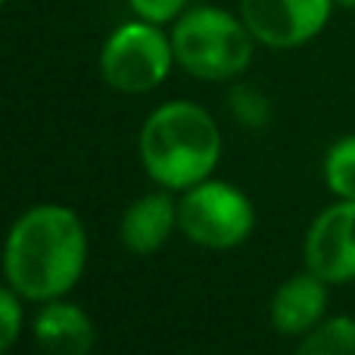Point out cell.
<instances>
[{
    "label": "cell",
    "mask_w": 355,
    "mask_h": 355,
    "mask_svg": "<svg viewBox=\"0 0 355 355\" xmlns=\"http://www.w3.org/2000/svg\"><path fill=\"white\" fill-rule=\"evenodd\" d=\"M306 271L324 284L355 281V200H337L315 215L302 243Z\"/></svg>",
    "instance_id": "52a82bcc"
},
{
    "label": "cell",
    "mask_w": 355,
    "mask_h": 355,
    "mask_svg": "<svg viewBox=\"0 0 355 355\" xmlns=\"http://www.w3.org/2000/svg\"><path fill=\"white\" fill-rule=\"evenodd\" d=\"M175 62L172 37L153 22H125L100 50V75L119 94H147L168 78Z\"/></svg>",
    "instance_id": "277c9868"
},
{
    "label": "cell",
    "mask_w": 355,
    "mask_h": 355,
    "mask_svg": "<svg viewBox=\"0 0 355 355\" xmlns=\"http://www.w3.org/2000/svg\"><path fill=\"white\" fill-rule=\"evenodd\" d=\"M22 331V302L10 284H0V355H6L10 346H16Z\"/></svg>",
    "instance_id": "5bb4252c"
},
{
    "label": "cell",
    "mask_w": 355,
    "mask_h": 355,
    "mask_svg": "<svg viewBox=\"0 0 355 355\" xmlns=\"http://www.w3.org/2000/svg\"><path fill=\"white\" fill-rule=\"evenodd\" d=\"M327 287L331 284L315 277L312 271L287 277L271 296V327L284 337H306L327 318Z\"/></svg>",
    "instance_id": "ba28073f"
},
{
    "label": "cell",
    "mask_w": 355,
    "mask_h": 355,
    "mask_svg": "<svg viewBox=\"0 0 355 355\" xmlns=\"http://www.w3.org/2000/svg\"><path fill=\"white\" fill-rule=\"evenodd\" d=\"M337 0H240V19L259 44L293 50L315 41Z\"/></svg>",
    "instance_id": "8992f818"
},
{
    "label": "cell",
    "mask_w": 355,
    "mask_h": 355,
    "mask_svg": "<svg viewBox=\"0 0 355 355\" xmlns=\"http://www.w3.org/2000/svg\"><path fill=\"white\" fill-rule=\"evenodd\" d=\"M178 227V202L168 196V190H156V193H144L135 200L122 215V243L137 256H150V252L162 250L166 240L172 237Z\"/></svg>",
    "instance_id": "30bf717a"
},
{
    "label": "cell",
    "mask_w": 355,
    "mask_h": 355,
    "mask_svg": "<svg viewBox=\"0 0 355 355\" xmlns=\"http://www.w3.org/2000/svg\"><path fill=\"white\" fill-rule=\"evenodd\" d=\"M324 184L337 200H355V135H343L324 153Z\"/></svg>",
    "instance_id": "7c38bea8"
},
{
    "label": "cell",
    "mask_w": 355,
    "mask_h": 355,
    "mask_svg": "<svg viewBox=\"0 0 355 355\" xmlns=\"http://www.w3.org/2000/svg\"><path fill=\"white\" fill-rule=\"evenodd\" d=\"M128 6L144 22L166 25V22H175V19L187 10V0H128Z\"/></svg>",
    "instance_id": "9a60e30c"
},
{
    "label": "cell",
    "mask_w": 355,
    "mask_h": 355,
    "mask_svg": "<svg viewBox=\"0 0 355 355\" xmlns=\"http://www.w3.org/2000/svg\"><path fill=\"white\" fill-rule=\"evenodd\" d=\"M3 3H6V0H0V6H3Z\"/></svg>",
    "instance_id": "e0dca14e"
},
{
    "label": "cell",
    "mask_w": 355,
    "mask_h": 355,
    "mask_svg": "<svg viewBox=\"0 0 355 355\" xmlns=\"http://www.w3.org/2000/svg\"><path fill=\"white\" fill-rule=\"evenodd\" d=\"M340 6H346V10H355V0H337Z\"/></svg>",
    "instance_id": "2e32d148"
},
{
    "label": "cell",
    "mask_w": 355,
    "mask_h": 355,
    "mask_svg": "<svg viewBox=\"0 0 355 355\" xmlns=\"http://www.w3.org/2000/svg\"><path fill=\"white\" fill-rule=\"evenodd\" d=\"M231 103V112L243 128H252V131H262L265 125L271 122V103L262 91H256L252 85H237L227 97Z\"/></svg>",
    "instance_id": "4fadbf2b"
},
{
    "label": "cell",
    "mask_w": 355,
    "mask_h": 355,
    "mask_svg": "<svg viewBox=\"0 0 355 355\" xmlns=\"http://www.w3.org/2000/svg\"><path fill=\"white\" fill-rule=\"evenodd\" d=\"M178 227L206 250H234L256 227L250 196L227 181H200L178 202Z\"/></svg>",
    "instance_id": "5b68a950"
},
{
    "label": "cell",
    "mask_w": 355,
    "mask_h": 355,
    "mask_svg": "<svg viewBox=\"0 0 355 355\" xmlns=\"http://www.w3.org/2000/svg\"><path fill=\"white\" fill-rule=\"evenodd\" d=\"M252 44L256 37L243 19L215 6H193L181 12L172 28L175 62L202 81H227L246 72Z\"/></svg>",
    "instance_id": "3957f363"
},
{
    "label": "cell",
    "mask_w": 355,
    "mask_h": 355,
    "mask_svg": "<svg viewBox=\"0 0 355 355\" xmlns=\"http://www.w3.org/2000/svg\"><path fill=\"white\" fill-rule=\"evenodd\" d=\"M144 172L166 190H187L215 172L221 135L212 112L190 100H172L147 116L137 141Z\"/></svg>",
    "instance_id": "7a4b0ae2"
},
{
    "label": "cell",
    "mask_w": 355,
    "mask_h": 355,
    "mask_svg": "<svg viewBox=\"0 0 355 355\" xmlns=\"http://www.w3.org/2000/svg\"><path fill=\"white\" fill-rule=\"evenodd\" d=\"M35 340L44 355H87L94 349V321L75 302L50 300L35 315Z\"/></svg>",
    "instance_id": "9c48e42d"
},
{
    "label": "cell",
    "mask_w": 355,
    "mask_h": 355,
    "mask_svg": "<svg viewBox=\"0 0 355 355\" xmlns=\"http://www.w3.org/2000/svg\"><path fill=\"white\" fill-rule=\"evenodd\" d=\"M296 355H355V318L334 315L302 337Z\"/></svg>",
    "instance_id": "8fae6325"
},
{
    "label": "cell",
    "mask_w": 355,
    "mask_h": 355,
    "mask_svg": "<svg viewBox=\"0 0 355 355\" xmlns=\"http://www.w3.org/2000/svg\"><path fill=\"white\" fill-rule=\"evenodd\" d=\"M87 265V231L75 209L31 206L12 221L3 243V277L22 300H62Z\"/></svg>",
    "instance_id": "6da1fadb"
}]
</instances>
